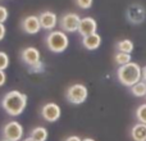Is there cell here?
<instances>
[{"mask_svg":"<svg viewBox=\"0 0 146 141\" xmlns=\"http://www.w3.org/2000/svg\"><path fill=\"white\" fill-rule=\"evenodd\" d=\"M27 95L18 90H12L1 99V108L10 117H18L25 112L27 106Z\"/></svg>","mask_w":146,"mask_h":141,"instance_id":"obj_1","label":"cell"},{"mask_svg":"<svg viewBox=\"0 0 146 141\" xmlns=\"http://www.w3.org/2000/svg\"><path fill=\"white\" fill-rule=\"evenodd\" d=\"M117 78L123 86L131 88L137 82L142 81V68L135 62L121 66L117 69Z\"/></svg>","mask_w":146,"mask_h":141,"instance_id":"obj_2","label":"cell"},{"mask_svg":"<svg viewBox=\"0 0 146 141\" xmlns=\"http://www.w3.org/2000/svg\"><path fill=\"white\" fill-rule=\"evenodd\" d=\"M46 46L50 51L55 54H60L66 51L69 46V39L64 31L62 30H54L49 32L45 37Z\"/></svg>","mask_w":146,"mask_h":141,"instance_id":"obj_3","label":"cell"},{"mask_svg":"<svg viewBox=\"0 0 146 141\" xmlns=\"http://www.w3.org/2000/svg\"><path fill=\"white\" fill-rule=\"evenodd\" d=\"M88 96V90L82 83H73L66 91V99L73 105H80L85 103Z\"/></svg>","mask_w":146,"mask_h":141,"instance_id":"obj_4","label":"cell"},{"mask_svg":"<svg viewBox=\"0 0 146 141\" xmlns=\"http://www.w3.org/2000/svg\"><path fill=\"white\" fill-rule=\"evenodd\" d=\"M23 126L18 121H9L3 127V139L9 141H22L23 137Z\"/></svg>","mask_w":146,"mask_h":141,"instance_id":"obj_5","label":"cell"},{"mask_svg":"<svg viewBox=\"0 0 146 141\" xmlns=\"http://www.w3.org/2000/svg\"><path fill=\"white\" fill-rule=\"evenodd\" d=\"M80 22L81 18L76 13H66V14H63L59 18V26H60L62 31H64L66 33L78 32Z\"/></svg>","mask_w":146,"mask_h":141,"instance_id":"obj_6","label":"cell"},{"mask_svg":"<svg viewBox=\"0 0 146 141\" xmlns=\"http://www.w3.org/2000/svg\"><path fill=\"white\" fill-rule=\"evenodd\" d=\"M40 114H41L44 121L49 122V123H54V122H56L59 118H60L62 109L56 103L49 101V103H45L42 106H41Z\"/></svg>","mask_w":146,"mask_h":141,"instance_id":"obj_7","label":"cell"},{"mask_svg":"<svg viewBox=\"0 0 146 141\" xmlns=\"http://www.w3.org/2000/svg\"><path fill=\"white\" fill-rule=\"evenodd\" d=\"M127 19L132 25H141L146 18V10L141 4H131L127 9Z\"/></svg>","mask_w":146,"mask_h":141,"instance_id":"obj_8","label":"cell"},{"mask_svg":"<svg viewBox=\"0 0 146 141\" xmlns=\"http://www.w3.org/2000/svg\"><path fill=\"white\" fill-rule=\"evenodd\" d=\"M21 59L25 64H27L28 67H35L36 64H38L41 62V54L38 51V49H36L35 46H27L21 51Z\"/></svg>","mask_w":146,"mask_h":141,"instance_id":"obj_9","label":"cell"},{"mask_svg":"<svg viewBox=\"0 0 146 141\" xmlns=\"http://www.w3.org/2000/svg\"><path fill=\"white\" fill-rule=\"evenodd\" d=\"M21 28L27 35H36L41 31V23L37 15H27L21 22Z\"/></svg>","mask_w":146,"mask_h":141,"instance_id":"obj_10","label":"cell"},{"mask_svg":"<svg viewBox=\"0 0 146 141\" xmlns=\"http://www.w3.org/2000/svg\"><path fill=\"white\" fill-rule=\"evenodd\" d=\"M38 19L41 23V28L46 31H54V28L58 25V15L50 10H45V12L40 13Z\"/></svg>","mask_w":146,"mask_h":141,"instance_id":"obj_11","label":"cell"},{"mask_svg":"<svg viewBox=\"0 0 146 141\" xmlns=\"http://www.w3.org/2000/svg\"><path fill=\"white\" fill-rule=\"evenodd\" d=\"M96 30H98V22H96L92 17L81 18L78 33H80L82 37L88 36V35H92V33H96Z\"/></svg>","mask_w":146,"mask_h":141,"instance_id":"obj_12","label":"cell"},{"mask_svg":"<svg viewBox=\"0 0 146 141\" xmlns=\"http://www.w3.org/2000/svg\"><path fill=\"white\" fill-rule=\"evenodd\" d=\"M81 44H82V46L86 50H90V51L96 50L101 45V36L99 33H92V35L85 36V37H82Z\"/></svg>","mask_w":146,"mask_h":141,"instance_id":"obj_13","label":"cell"},{"mask_svg":"<svg viewBox=\"0 0 146 141\" xmlns=\"http://www.w3.org/2000/svg\"><path fill=\"white\" fill-rule=\"evenodd\" d=\"M131 137L133 141H146V124L137 122L131 128Z\"/></svg>","mask_w":146,"mask_h":141,"instance_id":"obj_14","label":"cell"},{"mask_svg":"<svg viewBox=\"0 0 146 141\" xmlns=\"http://www.w3.org/2000/svg\"><path fill=\"white\" fill-rule=\"evenodd\" d=\"M117 51H121V53H127V54H131L135 49L133 45V41L129 40V39H123V40L118 41L117 43Z\"/></svg>","mask_w":146,"mask_h":141,"instance_id":"obj_15","label":"cell"},{"mask_svg":"<svg viewBox=\"0 0 146 141\" xmlns=\"http://www.w3.org/2000/svg\"><path fill=\"white\" fill-rule=\"evenodd\" d=\"M30 137H32V139L37 141H46L49 137V132L45 127H35V128L31 130Z\"/></svg>","mask_w":146,"mask_h":141,"instance_id":"obj_16","label":"cell"},{"mask_svg":"<svg viewBox=\"0 0 146 141\" xmlns=\"http://www.w3.org/2000/svg\"><path fill=\"white\" fill-rule=\"evenodd\" d=\"M131 94L136 98H145L146 96V83L145 81H140L131 87Z\"/></svg>","mask_w":146,"mask_h":141,"instance_id":"obj_17","label":"cell"},{"mask_svg":"<svg viewBox=\"0 0 146 141\" xmlns=\"http://www.w3.org/2000/svg\"><path fill=\"white\" fill-rule=\"evenodd\" d=\"M114 62L115 64H118L119 67L121 66H126V64L131 63V54L127 53H121V51H117L115 55H114Z\"/></svg>","mask_w":146,"mask_h":141,"instance_id":"obj_18","label":"cell"},{"mask_svg":"<svg viewBox=\"0 0 146 141\" xmlns=\"http://www.w3.org/2000/svg\"><path fill=\"white\" fill-rule=\"evenodd\" d=\"M135 116H136V119L140 122V123L146 124V103L137 106L136 112H135Z\"/></svg>","mask_w":146,"mask_h":141,"instance_id":"obj_19","label":"cell"},{"mask_svg":"<svg viewBox=\"0 0 146 141\" xmlns=\"http://www.w3.org/2000/svg\"><path fill=\"white\" fill-rule=\"evenodd\" d=\"M9 67V57L5 51H0V70H5Z\"/></svg>","mask_w":146,"mask_h":141,"instance_id":"obj_20","label":"cell"},{"mask_svg":"<svg viewBox=\"0 0 146 141\" xmlns=\"http://www.w3.org/2000/svg\"><path fill=\"white\" fill-rule=\"evenodd\" d=\"M94 0H76L77 7H80L81 9H90L92 7Z\"/></svg>","mask_w":146,"mask_h":141,"instance_id":"obj_21","label":"cell"},{"mask_svg":"<svg viewBox=\"0 0 146 141\" xmlns=\"http://www.w3.org/2000/svg\"><path fill=\"white\" fill-rule=\"evenodd\" d=\"M8 15H9L8 9L5 7H3V5H0V23H4L8 19Z\"/></svg>","mask_w":146,"mask_h":141,"instance_id":"obj_22","label":"cell"},{"mask_svg":"<svg viewBox=\"0 0 146 141\" xmlns=\"http://www.w3.org/2000/svg\"><path fill=\"white\" fill-rule=\"evenodd\" d=\"M7 82V74H5L4 70H0V87L5 85Z\"/></svg>","mask_w":146,"mask_h":141,"instance_id":"obj_23","label":"cell"},{"mask_svg":"<svg viewBox=\"0 0 146 141\" xmlns=\"http://www.w3.org/2000/svg\"><path fill=\"white\" fill-rule=\"evenodd\" d=\"M5 33H7V28H5L4 23H0V41L5 37Z\"/></svg>","mask_w":146,"mask_h":141,"instance_id":"obj_24","label":"cell"},{"mask_svg":"<svg viewBox=\"0 0 146 141\" xmlns=\"http://www.w3.org/2000/svg\"><path fill=\"white\" fill-rule=\"evenodd\" d=\"M63 141H82V139H81V137H78V136H76V135H73V136L66 137Z\"/></svg>","mask_w":146,"mask_h":141,"instance_id":"obj_25","label":"cell"},{"mask_svg":"<svg viewBox=\"0 0 146 141\" xmlns=\"http://www.w3.org/2000/svg\"><path fill=\"white\" fill-rule=\"evenodd\" d=\"M142 81H146V66L142 68Z\"/></svg>","mask_w":146,"mask_h":141,"instance_id":"obj_26","label":"cell"},{"mask_svg":"<svg viewBox=\"0 0 146 141\" xmlns=\"http://www.w3.org/2000/svg\"><path fill=\"white\" fill-rule=\"evenodd\" d=\"M22 141H37V140L32 139V137H27V139H25V140H22Z\"/></svg>","mask_w":146,"mask_h":141,"instance_id":"obj_27","label":"cell"},{"mask_svg":"<svg viewBox=\"0 0 146 141\" xmlns=\"http://www.w3.org/2000/svg\"><path fill=\"white\" fill-rule=\"evenodd\" d=\"M82 141H95V140L91 139V137H86V139H82Z\"/></svg>","mask_w":146,"mask_h":141,"instance_id":"obj_28","label":"cell"},{"mask_svg":"<svg viewBox=\"0 0 146 141\" xmlns=\"http://www.w3.org/2000/svg\"><path fill=\"white\" fill-rule=\"evenodd\" d=\"M0 141H9V140H7V139H1Z\"/></svg>","mask_w":146,"mask_h":141,"instance_id":"obj_29","label":"cell"},{"mask_svg":"<svg viewBox=\"0 0 146 141\" xmlns=\"http://www.w3.org/2000/svg\"><path fill=\"white\" fill-rule=\"evenodd\" d=\"M145 83H146V81H145Z\"/></svg>","mask_w":146,"mask_h":141,"instance_id":"obj_30","label":"cell"},{"mask_svg":"<svg viewBox=\"0 0 146 141\" xmlns=\"http://www.w3.org/2000/svg\"><path fill=\"white\" fill-rule=\"evenodd\" d=\"M145 99H146V96H145Z\"/></svg>","mask_w":146,"mask_h":141,"instance_id":"obj_31","label":"cell"}]
</instances>
